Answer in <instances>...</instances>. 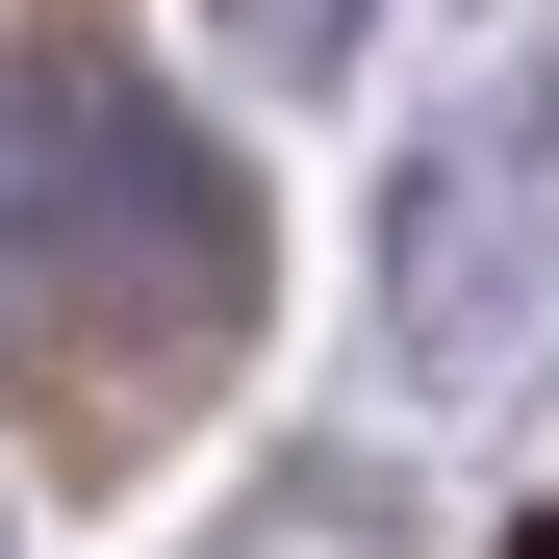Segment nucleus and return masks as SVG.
Here are the masks:
<instances>
[{
    "mask_svg": "<svg viewBox=\"0 0 559 559\" xmlns=\"http://www.w3.org/2000/svg\"><path fill=\"white\" fill-rule=\"evenodd\" d=\"M356 26H382V0H229V51H254V76H331Z\"/></svg>",
    "mask_w": 559,
    "mask_h": 559,
    "instance_id": "f03ea898",
    "label": "nucleus"
},
{
    "mask_svg": "<svg viewBox=\"0 0 559 559\" xmlns=\"http://www.w3.org/2000/svg\"><path fill=\"white\" fill-rule=\"evenodd\" d=\"M534 306H559V51H509L484 103L407 153V204H382V331L432 356V382L509 356Z\"/></svg>",
    "mask_w": 559,
    "mask_h": 559,
    "instance_id": "f257e3e1",
    "label": "nucleus"
}]
</instances>
